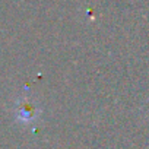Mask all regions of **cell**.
<instances>
[{
	"mask_svg": "<svg viewBox=\"0 0 149 149\" xmlns=\"http://www.w3.org/2000/svg\"><path fill=\"white\" fill-rule=\"evenodd\" d=\"M37 111H38V110H37V105H35V104L24 101V102H21V104L18 105L16 114H18V117H19L21 120L28 121V120H32V118L37 116Z\"/></svg>",
	"mask_w": 149,
	"mask_h": 149,
	"instance_id": "obj_1",
	"label": "cell"
}]
</instances>
